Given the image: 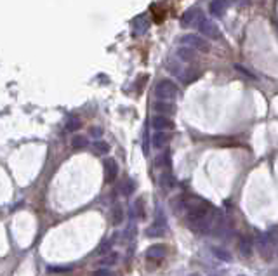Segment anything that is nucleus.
Masks as SVG:
<instances>
[{"mask_svg": "<svg viewBox=\"0 0 278 276\" xmlns=\"http://www.w3.org/2000/svg\"><path fill=\"white\" fill-rule=\"evenodd\" d=\"M179 91L178 85H176L172 80H160L155 87V96H157L160 101H170V99L178 97Z\"/></svg>", "mask_w": 278, "mask_h": 276, "instance_id": "obj_1", "label": "nucleus"}, {"mask_svg": "<svg viewBox=\"0 0 278 276\" xmlns=\"http://www.w3.org/2000/svg\"><path fill=\"white\" fill-rule=\"evenodd\" d=\"M181 42H183V44H188L191 49L202 50V52H209V50H211L209 42L204 40L202 37H198V35H193V33H188V35H184V37L181 38Z\"/></svg>", "mask_w": 278, "mask_h": 276, "instance_id": "obj_2", "label": "nucleus"}, {"mask_svg": "<svg viewBox=\"0 0 278 276\" xmlns=\"http://www.w3.org/2000/svg\"><path fill=\"white\" fill-rule=\"evenodd\" d=\"M204 21V14L200 9H188L186 13L181 17V25L186 28V26H200V23Z\"/></svg>", "mask_w": 278, "mask_h": 276, "instance_id": "obj_3", "label": "nucleus"}, {"mask_svg": "<svg viewBox=\"0 0 278 276\" xmlns=\"http://www.w3.org/2000/svg\"><path fill=\"white\" fill-rule=\"evenodd\" d=\"M198 30L204 37L211 38V40H219L221 38V32H219V28H217V25L214 23V21L204 19L202 23H200Z\"/></svg>", "mask_w": 278, "mask_h": 276, "instance_id": "obj_4", "label": "nucleus"}, {"mask_svg": "<svg viewBox=\"0 0 278 276\" xmlns=\"http://www.w3.org/2000/svg\"><path fill=\"white\" fill-rule=\"evenodd\" d=\"M273 248H275V245L270 240V236L268 235L259 236L258 250H259V254H261V257H264V259H271V256H273Z\"/></svg>", "mask_w": 278, "mask_h": 276, "instance_id": "obj_5", "label": "nucleus"}, {"mask_svg": "<svg viewBox=\"0 0 278 276\" xmlns=\"http://www.w3.org/2000/svg\"><path fill=\"white\" fill-rule=\"evenodd\" d=\"M151 125H153V129H157V132H165V130H172V129H174V122L164 115L153 116Z\"/></svg>", "mask_w": 278, "mask_h": 276, "instance_id": "obj_6", "label": "nucleus"}, {"mask_svg": "<svg viewBox=\"0 0 278 276\" xmlns=\"http://www.w3.org/2000/svg\"><path fill=\"white\" fill-rule=\"evenodd\" d=\"M118 176V165L113 158H106L104 160V179L106 182H113Z\"/></svg>", "mask_w": 278, "mask_h": 276, "instance_id": "obj_7", "label": "nucleus"}, {"mask_svg": "<svg viewBox=\"0 0 278 276\" xmlns=\"http://www.w3.org/2000/svg\"><path fill=\"white\" fill-rule=\"evenodd\" d=\"M167 256V247L162 244H155L151 247H148L146 250V257L148 259H164Z\"/></svg>", "mask_w": 278, "mask_h": 276, "instance_id": "obj_8", "label": "nucleus"}, {"mask_svg": "<svg viewBox=\"0 0 278 276\" xmlns=\"http://www.w3.org/2000/svg\"><path fill=\"white\" fill-rule=\"evenodd\" d=\"M238 250L244 257H250L252 256V238L250 236H242L238 240Z\"/></svg>", "mask_w": 278, "mask_h": 276, "instance_id": "obj_9", "label": "nucleus"}, {"mask_svg": "<svg viewBox=\"0 0 278 276\" xmlns=\"http://www.w3.org/2000/svg\"><path fill=\"white\" fill-rule=\"evenodd\" d=\"M153 110L165 116V115H172V113L176 112V106L172 103H169V101H157V103L153 104Z\"/></svg>", "mask_w": 278, "mask_h": 276, "instance_id": "obj_10", "label": "nucleus"}, {"mask_svg": "<svg viewBox=\"0 0 278 276\" xmlns=\"http://www.w3.org/2000/svg\"><path fill=\"white\" fill-rule=\"evenodd\" d=\"M226 7H228V2H226V0H212L209 11H211L214 16H224Z\"/></svg>", "mask_w": 278, "mask_h": 276, "instance_id": "obj_11", "label": "nucleus"}, {"mask_svg": "<svg viewBox=\"0 0 278 276\" xmlns=\"http://www.w3.org/2000/svg\"><path fill=\"white\" fill-rule=\"evenodd\" d=\"M178 58L184 63H191L196 59V54H195V49H191V47H179L178 49Z\"/></svg>", "mask_w": 278, "mask_h": 276, "instance_id": "obj_12", "label": "nucleus"}, {"mask_svg": "<svg viewBox=\"0 0 278 276\" xmlns=\"http://www.w3.org/2000/svg\"><path fill=\"white\" fill-rule=\"evenodd\" d=\"M170 136L169 134H165V132H155L153 137H151V145L155 146V148H164V146L169 143Z\"/></svg>", "mask_w": 278, "mask_h": 276, "instance_id": "obj_13", "label": "nucleus"}, {"mask_svg": "<svg viewBox=\"0 0 278 276\" xmlns=\"http://www.w3.org/2000/svg\"><path fill=\"white\" fill-rule=\"evenodd\" d=\"M112 223L115 226H120L124 223V209H122L120 203H115L113 205V211H112Z\"/></svg>", "mask_w": 278, "mask_h": 276, "instance_id": "obj_14", "label": "nucleus"}, {"mask_svg": "<svg viewBox=\"0 0 278 276\" xmlns=\"http://www.w3.org/2000/svg\"><path fill=\"white\" fill-rule=\"evenodd\" d=\"M148 26H149V23H148V19H146L145 16L136 17V21H134V32H136L137 35L145 33L146 30H148Z\"/></svg>", "mask_w": 278, "mask_h": 276, "instance_id": "obj_15", "label": "nucleus"}, {"mask_svg": "<svg viewBox=\"0 0 278 276\" xmlns=\"http://www.w3.org/2000/svg\"><path fill=\"white\" fill-rule=\"evenodd\" d=\"M132 217H137V219H145L146 217L145 202H143V198H137V202L132 205Z\"/></svg>", "mask_w": 278, "mask_h": 276, "instance_id": "obj_16", "label": "nucleus"}, {"mask_svg": "<svg viewBox=\"0 0 278 276\" xmlns=\"http://www.w3.org/2000/svg\"><path fill=\"white\" fill-rule=\"evenodd\" d=\"M160 184H162V188L164 190H172L176 186V179H174V176L170 172H165V174H162V178H160Z\"/></svg>", "mask_w": 278, "mask_h": 276, "instance_id": "obj_17", "label": "nucleus"}, {"mask_svg": "<svg viewBox=\"0 0 278 276\" xmlns=\"http://www.w3.org/2000/svg\"><path fill=\"white\" fill-rule=\"evenodd\" d=\"M120 191H122V195H124V196H131V195L136 191V182H134L132 179H125V181L122 182V186H120Z\"/></svg>", "mask_w": 278, "mask_h": 276, "instance_id": "obj_18", "label": "nucleus"}, {"mask_svg": "<svg viewBox=\"0 0 278 276\" xmlns=\"http://www.w3.org/2000/svg\"><path fill=\"white\" fill-rule=\"evenodd\" d=\"M212 254H214L219 260H224V262H229V260H231V254L221 247H212Z\"/></svg>", "mask_w": 278, "mask_h": 276, "instance_id": "obj_19", "label": "nucleus"}, {"mask_svg": "<svg viewBox=\"0 0 278 276\" xmlns=\"http://www.w3.org/2000/svg\"><path fill=\"white\" fill-rule=\"evenodd\" d=\"M87 145H89L87 137H83V136H75L73 139H71V148H73V149L87 148Z\"/></svg>", "mask_w": 278, "mask_h": 276, "instance_id": "obj_20", "label": "nucleus"}, {"mask_svg": "<svg viewBox=\"0 0 278 276\" xmlns=\"http://www.w3.org/2000/svg\"><path fill=\"white\" fill-rule=\"evenodd\" d=\"M94 151L99 153V155H106L110 151V145L106 141H101V139H96L94 141Z\"/></svg>", "mask_w": 278, "mask_h": 276, "instance_id": "obj_21", "label": "nucleus"}, {"mask_svg": "<svg viewBox=\"0 0 278 276\" xmlns=\"http://www.w3.org/2000/svg\"><path fill=\"white\" fill-rule=\"evenodd\" d=\"M82 127V122H80L77 116H70V118L66 120V130L68 132H75L79 130V129Z\"/></svg>", "mask_w": 278, "mask_h": 276, "instance_id": "obj_22", "label": "nucleus"}, {"mask_svg": "<svg viewBox=\"0 0 278 276\" xmlns=\"http://www.w3.org/2000/svg\"><path fill=\"white\" fill-rule=\"evenodd\" d=\"M198 71H193V70H184V73H183V77H181V80H183L184 83H190V82H193L195 79H198Z\"/></svg>", "mask_w": 278, "mask_h": 276, "instance_id": "obj_23", "label": "nucleus"}, {"mask_svg": "<svg viewBox=\"0 0 278 276\" xmlns=\"http://www.w3.org/2000/svg\"><path fill=\"white\" fill-rule=\"evenodd\" d=\"M164 233H165V229L160 227V226H157V224H153L151 227L146 229V236H151V238H153V236H162Z\"/></svg>", "mask_w": 278, "mask_h": 276, "instance_id": "obj_24", "label": "nucleus"}, {"mask_svg": "<svg viewBox=\"0 0 278 276\" xmlns=\"http://www.w3.org/2000/svg\"><path fill=\"white\" fill-rule=\"evenodd\" d=\"M137 235V229H136V224H129L127 226V229L124 231V238L127 240V242H131V240H134Z\"/></svg>", "mask_w": 278, "mask_h": 276, "instance_id": "obj_25", "label": "nucleus"}, {"mask_svg": "<svg viewBox=\"0 0 278 276\" xmlns=\"http://www.w3.org/2000/svg\"><path fill=\"white\" fill-rule=\"evenodd\" d=\"M116 259H118V256H116L115 252H112L110 256H106L104 259L99 260V266H113V264L116 262Z\"/></svg>", "mask_w": 278, "mask_h": 276, "instance_id": "obj_26", "label": "nucleus"}, {"mask_svg": "<svg viewBox=\"0 0 278 276\" xmlns=\"http://www.w3.org/2000/svg\"><path fill=\"white\" fill-rule=\"evenodd\" d=\"M169 71L170 73H174L176 77H179V79H181V77H183V73H184V70L183 68H181V66L179 65H176V63H172V61H169Z\"/></svg>", "mask_w": 278, "mask_h": 276, "instance_id": "obj_27", "label": "nucleus"}, {"mask_svg": "<svg viewBox=\"0 0 278 276\" xmlns=\"http://www.w3.org/2000/svg\"><path fill=\"white\" fill-rule=\"evenodd\" d=\"M112 247H113V240H104L103 244L99 245V248H98V254H108L112 250Z\"/></svg>", "mask_w": 278, "mask_h": 276, "instance_id": "obj_28", "label": "nucleus"}, {"mask_svg": "<svg viewBox=\"0 0 278 276\" xmlns=\"http://www.w3.org/2000/svg\"><path fill=\"white\" fill-rule=\"evenodd\" d=\"M233 68H235V70H237V71H240L242 75H245V77H249V79H252V80L258 79V77H256V75H254L250 70H247L245 66H242V65H235V66H233Z\"/></svg>", "mask_w": 278, "mask_h": 276, "instance_id": "obj_29", "label": "nucleus"}, {"mask_svg": "<svg viewBox=\"0 0 278 276\" xmlns=\"http://www.w3.org/2000/svg\"><path fill=\"white\" fill-rule=\"evenodd\" d=\"M73 269V266H49L47 271L49 273H68Z\"/></svg>", "mask_w": 278, "mask_h": 276, "instance_id": "obj_30", "label": "nucleus"}, {"mask_svg": "<svg viewBox=\"0 0 278 276\" xmlns=\"http://www.w3.org/2000/svg\"><path fill=\"white\" fill-rule=\"evenodd\" d=\"M94 276H115L113 275L110 269H104V268H101V269H96L94 271Z\"/></svg>", "mask_w": 278, "mask_h": 276, "instance_id": "obj_31", "label": "nucleus"}, {"mask_svg": "<svg viewBox=\"0 0 278 276\" xmlns=\"http://www.w3.org/2000/svg\"><path fill=\"white\" fill-rule=\"evenodd\" d=\"M91 136L92 137H98V139H99V137L103 136V129H101V127H92L91 129Z\"/></svg>", "mask_w": 278, "mask_h": 276, "instance_id": "obj_32", "label": "nucleus"}, {"mask_svg": "<svg viewBox=\"0 0 278 276\" xmlns=\"http://www.w3.org/2000/svg\"><path fill=\"white\" fill-rule=\"evenodd\" d=\"M270 276H278V269H273V271L270 273Z\"/></svg>", "mask_w": 278, "mask_h": 276, "instance_id": "obj_33", "label": "nucleus"}, {"mask_svg": "<svg viewBox=\"0 0 278 276\" xmlns=\"http://www.w3.org/2000/svg\"><path fill=\"white\" fill-rule=\"evenodd\" d=\"M193 276H198V275H193Z\"/></svg>", "mask_w": 278, "mask_h": 276, "instance_id": "obj_34", "label": "nucleus"}]
</instances>
